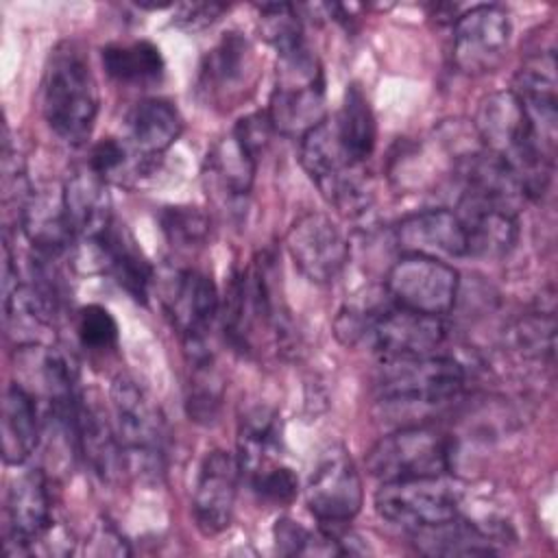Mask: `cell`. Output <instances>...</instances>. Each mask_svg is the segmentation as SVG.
<instances>
[{"mask_svg":"<svg viewBox=\"0 0 558 558\" xmlns=\"http://www.w3.org/2000/svg\"><path fill=\"white\" fill-rule=\"evenodd\" d=\"M17 225L31 242L33 253L52 259H59L74 240L63 207V192L33 187L20 211Z\"/></svg>","mask_w":558,"mask_h":558,"instance_id":"cell-23","label":"cell"},{"mask_svg":"<svg viewBox=\"0 0 558 558\" xmlns=\"http://www.w3.org/2000/svg\"><path fill=\"white\" fill-rule=\"evenodd\" d=\"M163 305L183 344H190L207 340V331L220 310V296L209 275L183 268L168 281Z\"/></svg>","mask_w":558,"mask_h":558,"instance_id":"cell-15","label":"cell"},{"mask_svg":"<svg viewBox=\"0 0 558 558\" xmlns=\"http://www.w3.org/2000/svg\"><path fill=\"white\" fill-rule=\"evenodd\" d=\"M412 543L425 556H490L497 551L484 530L458 517L438 525L412 530Z\"/></svg>","mask_w":558,"mask_h":558,"instance_id":"cell-29","label":"cell"},{"mask_svg":"<svg viewBox=\"0 0 558 558\" xmlns=\"http://www.w3.org/2000/svg\"><path fill=\"white\" fill-rule=\"evenodd\" d=\"M61 192L74 240L89 242L94 246L116 220L111 214L107 181L89 166H83L65 179Z\"/></svg>","mask_w":558,"mask_h":558,"instance_id":"cell-19","label":"cell"},{"mask_svg":"<svg viewBox=\"0 0 558 558\" xmlns=\"http://www.w3.org/2000/svg\"><path fill=\"white\" fill-rule=\"evenodd\" d=\"M52 527L48 480L31 469L13 480L4 501V549L9 556L28 554Z\"/></svg>","mask_w":558,"mask_h":558,"instance_id":"cell-12","label":"cell"},{"mask_svg":"<svg viewBox=\"0 0 558 558\" xmlns=\"http://www.w3.org/2000/svg\"><path fill=\"white\" fill-rule=\"evenodd\" d=\"M453 442L427 425H412L381 436L366 453V469L384 482L438 477L451 466Z\"/></svg>","mask_w":558,"mask_h":558,"instance_id":"cell-6","label":"cell"},{"mask_svg":"<svg viewBox=\"0 0 558 558\" xmlns=\"http://www.w3.org/2000/svg\"><path fill=\"white\" fill-rule=\"evenodd\" d=\"M227 11L225 4H216V2H192V4H179L174 9V17L172 22L183 28V31H203L207 26H211L222 13Z\"/></svg>","mask_w":558,"mask_h":558,"instance_id":"cell-40","label":"cell"},{"mask_svg":"<svg viewBox=\"0 0 558 558\" xmlns=\"http://www.w3.org/2000/svg\"><path fill=\"white\" fill-rule=\"evenodd\" d=\"M159 225L166 240L181 251L201 248L211 231L209 216L192 205H168L159 211Z\"/></svg>","mask_w":558,"mask_h":558,"instance_id":"cell-34","label":"cell"},{"mask_svg":"<svg viewBox=\"0 0 558 558\" xmlns=\"http://www.w3.org/2000/svg\"><path fill=\"white\" fill-rule=\"evenodd\" d=\"M85 554H89V556H129L131 549H129V543L122 536V532L109 519H98L87 536Z\"/></svg>","mask_w":558,"mask_h":558,"instance_id":"cell-39","label":"cell"},{"mask_svg":"<svg viewBox=\"0 0 558 558\" xmlns=\"http://www.w3.org/2000/svg\"><path fill=\"white\" fill-rule=\"evenodd\" d=\"M512 37L510 15L499 4H477L453 26V63L469 76L493 72L506 57Z\"/></svg>","mask_w":558,"mask_h":558,"instance_id":"cell-10","label":"cell"},{"mask_svg":"<svg viewBox=\"0 0 558 558\" xmlns=\"http://www.w3.org/2000/svg\"><path fill=\"white\" fill-rule=\"evenodd\" d=\"M331 120L347 155L355 163H366L375 150L377 124L371 102L357 83L347 85L340 111Z\"/></svg>","mask_w":558,"mask_h":558,"instance_id":"cell-31","label":"cell"},{"mask_svg":"<svg viewBox=\"0 0 558 558\" xmlns=\"http://www.w3.org/2000/svg\"><path fill=\"white\" fill-rule=\"evenodd\" d=\"M98 251L105 272L137 303H146L150 286L155 279L153 264L137 244L135 235L118 220L105 231V235L94 244Z\"/></svg>","mask_w":558,"mask_h":558,"instance_id":"cell-21","label":"cell"},{"mask_svg":"<svg viewBox=\"0 0 558 558\" xmlns=\"http://www.w3.org/2000/svg\"><path fill=\"white\" fill-rule=\"evenodd\" d=\"M257 159L259 157L235 140L233 133L207 153V177L227 205L238 207L246 201L253 187Z\"/></svg>","mask_w":558,"mask_h":558,"instance_id":"cell-27","label":"cell"},{"mask_svg":"<svg viewBox=\"0 0 558 558\" xmlns=\"http://www.w3.org/2000/svg\"><path fill=\"white\" fill-rule=\"evenodd\" d=\"M464 386V368L447 355L390 357L375 377V392L381 403L418 408L456 399Z\"/></svg>","mask_w":558,"mask_h":558,"instance_id":"cell-5","label":"cell"},{"mask_svg":"<svg viewBox=\"0 0 558 558\" xmlns=\"http://www.w3.org/2000/svg\"><path fill=\"white\" fill-rule=\"evenodd\" d=\"M512 349L527 360H551L556 340V318L551 312H532L512 323L508 329Z\"/></svg>","mask_w":558,"mask_h":558,"instance_id":"cell-33","label":"cell"},{"mask_svg":"<svg viewBox=\"0 0 558 558\" xmlns=\"http://www.w3.org/2000/svg\"><path fill=\"white\" fill-rule=\"evenodd\" d=\"M305 501L325 525H344L362 508V477L342 445L325 449L307 480Z\"/></svg>","mask_w":558,"mask_h":558,"instance_id":"cell-9","label":"cell"},{"mask_svg":"<svg viewBox=\"0 0 558 558\" xmlns=\"http://www.w3.org/2000/svg\"><path fill=\"white\" fill-rule=\"evenodd\" d=\"M100 61L109 78L131 87L159 83L166 70L161 50L146 39L129 44H109L100 50Z\"/></svg>","mask_w":558,"mask_h":558,"instance_id":"cell-30","label":"cell"},{"mask_svg":"<svg viewBox=\"0 0 558 558\" xmlns=\"http://www.w3.org/2000/svg\"><path fill=\"white\" fill-rule=\"evenodd\" d=\"M399 248L405 255L427 257H464L466 255V231L453 209L432 207L414 211L395 229Z\"/></svg>","mask_w":558,"mask_h":558,"instance_id":"cell-18","label":"cell"},{"mask_svg":"<svg viewBox=\"0 0 558 558\" xmlns=\"http://www.w3.org/2000/svg\"><path fill=\"white\" fill-rule=\"evenodd\" d=\"M482 146L506 161L525 198H541L551 181L554 155L541 144L512 89L488 94L475 113Z\"/></svg>","mask_w":558,"mask_h":558,"instance_id":"cell-1","label":"cell"},{"mask_svg":"<svg viewBox=\"0 0 558 558\" xmlns=\"http://www.w3.org/2000/svg\"><path fill=\"white\" fill-rule=\"evenodd\" d=\"M129 146L144 161L153 163L166 153L183 131V118L179 109L166 98L140 100L126 120Z\"/></svg>","mask_w":558,"mask_h":558,"instance_id":"cell-24","label":"cell"},{"mask_svg":"<svg viewBox=\"0 0 558 558\" xmlns=\"http://www.w3.org/2000/svg\"><path fill=\"white\" fill-rule=\"evenodd\" d=\"M2 458L7 464H22L31 458L39 442V416L33 395L20 386L11 384L2 399Z\"/></svg>","mask_w":558,"mask_h":558,"instance_id":"cell-26","label":"cell"},{"mask_svg":"<svg viewBox=\"0 0 558 558\" xmlns=\"http://www.w3.org/2000/svg\"><path fill=\"white\" fill-rule=\"evenodd\" d=\"M281 423L275 410L266 405L251 408L238 427V464L240 473L251 482L268 469L281 464Z\"/></svg>","mask_w":558,"mask_h":558,"instance_id":"cell-25","label":"cell"},{"mask_svg":"<svg viewBox=\"0 0 558 558\" xmlns=\"http://www.w3.org/2000/svg\"><path fill=\"white\" fill-rule=\"evenodd\" d=\"M248 484L253 493L259 497V501H266L270 506H286L299 493V477L283 462L253 477Z\"/></svg>","mask_w":558,"mask_h":558,"instance_id":"cell-38","label":"cell"},{"mask_svg":"<svg viewBox=\"0 0 558 558\" xmlns=\"http://www.w3.org/2000/svg\"><path fill=\"white\" fill-rule=\"evenodd\" d=\"M255 81V52L251 41L231 31L205 54L198 87L207 94V100L216 105H231L251 89Z\"/></svg>","mask_w":558,"mask_h":558,"instance_id":"cell-16","label":"cell"},{"mask_svg":"<svg viewBox=\"0 0 558 558\" xmlns=\"http://www.w3.org/2000/svg\"><path fill=\"white\" fill-rule=\"evenodd\" d=\"M113 427L126 466L146 480L163 473V418L155 401L129 377H116L109 390Z\"/></svg>","mask_w":558,"mask_h":558,"instance_id":"cell-4","label":"cell"},{"mask_svg":"<svg viewBox=\"0 0 558 558\" xmlns=\"http://www.w3.org/2000/svg\"><path fill=\"white\" fill-rule=\"evenodd\" d=\"M375 508L386 521L412 532L458 517V493L442 475L384 482Z\"/></svg>","mask_w":558,"mask_h":558,"instance_id":"cell-8","label":"cell"},{"mask_svg":"<svg viewBox=\"0 0 558 558\" xmlns=\"http://www.w3.org/2000/svg\"><path fill=\"white\" fill-rule=\"evenodd\" d=\"M266 113L275 133L299 140L325 120V74L307 44L277 54V81Z\"/></svg>","mask_w":558,"mask_h":558,"instance_id":"cell-3","label":"cell"},{"mask_svg":"<svg viewBox=\"0 0 558 558\" xmlns=\"http://www.w3.org/2000/svg\"><path fill=\"white\" fill-rule=\"evenodd\" d=\"M87 166L100 174L105 181L109 179H122V172H126L131 166L137 172H144L148 163H144L129 146V142H122L118 137H105L92 146Z\"/></svg>","mask_w":558,"mask_h":558,"instance_id":"cell-36","label":"cell"},{"mask_svg":"<svg viewBox=\"0 0 558 558\" xmlns=\"http://www.w3.org/2000/svg\"><path fill=\"white\" fill-rule=\"evenodd\" d=\"M76 336L87 351H109L118 342V323L102 305H85L76 314Z\"/></svg>","mask_w":558,"mask_h":558,"instance_id":"cell-37","label":"cell"},{"mask_svg":"<svg viewBox=\"0 0 558 558\" xmlns=\"http://www.w3.org/2000/svg\"><path fill=\"white\" fill-rule=\"evenodd\" d=\"M240 475L238 458L229 451L216 449L203 458L192 495L194 521L203 534H220L231 523Z\"/></svg>","mask_w":558,"mask_h":558,"instance_id":"cell-14","label":"cell"},{"mask_svg":"<svg viewBox=\"0 0 558 558\" xmlns=\"http://www.w3.org/2000/svg\"><path fill=\"white\" fill-rule=\"evenodd\" d=\"M447 329L440 316L412 312L405 307H392L371 314L366 338L375 351L386 360L390 357H421L434 355L445 342Z\"/></svg>","mask_w":558,"mask_h":558,"instance_id":"cell-13","label":"cell"},{"mask_svg":"<svg viewBox=\"0 0 558 558\" xmlns=\"http://www.w3.org/2000/svg\"><path fill=\"white\" fill-rule=\"evenodd\" d=\"M532 129L541 144L554 155L556 124H558V96H556V57L551 50L532 54L519 68L512 85Z\"/></svg>","mask_w":558,"mask_h":558,"instance_id":"cell-17","label":"cell"},{"mask_svg":"<svg viewBox=\"0 0 558 558\" xmlns=\"http://www.w3.org/2000/svg\"><path fill=\"white\" fill-rule=\"evenodd\" d=\"M76 451L85 458L87 466L102 482H116L126 466L113 423L107 421L100 405L81 395L74 421Z\"/></svg>","mask_w":558,"mask_h":558,"instance_id":"cell-22","label":"cell"},{"mask_svg":"<svg viewBox=\"0 0 558 558\" xmlns=\"http://www.w3.org/2000/svg\"><path fill=\"white\" fill-rule=\"evenodd\" d=\"M41 109L48 129L65 144L81 146L98 116V85L81 44H57L41 78Z\"/></svg>","mask_w":558,"mask_h":558,"instance_id":"cell-2","label":"cell"},{"mask_svg":"<svg viewBox=\"0 0 558 558\" xmlns=\"http://www.w3.org/2000/svg\"><path fill=\"white\" fill-rule=\"evenodd\" d=\"M453 211L466 231V255L497 259L508 255L517 244V209L471 196H458Z\"/></svg>","mask_w":558,"mask_h":558,"instance_id":"cell-20","label":"cell"},{"mask_svg":"<svg viewBox=\"0 0 558 558\" xmlns=\"http://www.w3.org/2000/svg\"><path fill=\"white\" fill-rule=\"evenodd\" d=\"M257 9L262 35L277 50V54L307 44L303 37L301 17L292 4H262Z\"/></svg>","mask_w":558,"mask_h":558,"instance_id":"cell-35","label":"cell"},{"mask_svg":"<svg viewBox=\"0 0 558 558\" xmlns=\"http://www.w3.org/2000/svg\"><path fill=\"white\" fill-rule=\"evenodd\" d=\"M286 248L294 268L312 283L333 281L349 262L347 238L340 227L320 211H307L290 225Z\"/></svg>","mask_w":558,"mask_h":558,"instance_id":"cell-11","label":"cell"},{"mask_svg":"<svg viewBox=\"0 0 558 558\" xmlns=\"http://www.w3.org/2000/svg\"><path fill=\"white\" fill-rule=\"evenodd\" d=\"M190 377L185 386V412L190 421L209 425L218 418L222 405V379L214 366V355L207 342L183 344Z\"/></svg>","mask_w":558,"mask_h":558,"instance_id":"cell-28","label":"cell"},{"mask_svg":"<svg viewBox=\"0 0 558 558\" xmlns=\"http://www.w3.org/2000/svg\"><path fill=\"white\" fill-rule=\"evenodd\" d=\"M386 288L399 307L442 316L456 305L460 277L445 259L403 255L390 266Z\"/></svg>","mask_w":558,"mask_h":558,"instance_id":"cell-7","label":"cell"},{"mask_svg":"<svg viewBox=\"0 0 558 558\" xmlns=\"http://www.w3.org/2000/svg\"><path fill=\"white\" fill-rule=\"evenodd\" d=\"M272 534L277 549L286 556H344L351 551L331 532H314L292 519H279Z\"/></svg>","mask_w":558,"mask_h":558,"instance_id":"cell-32","label":"cell"}]
</instances>
